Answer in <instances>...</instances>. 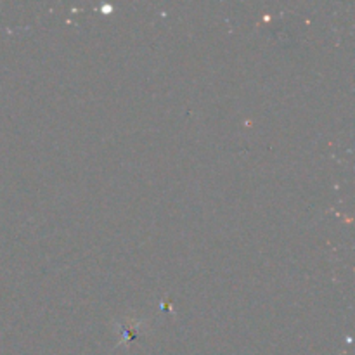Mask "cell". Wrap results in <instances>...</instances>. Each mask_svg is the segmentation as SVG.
Instances as JSON below:
<instances>
[{"label": "cell", "mask_w": 355, "mask_h": 355, "mask_svg": "<svg viewBox=\"0 0 355 355\" xmlns=\"http://www.w3.org/2000/svg\"><path fill=\"white\" fill-rule=\"evenodd\" d=\"M139 324H141V322H139V321L123 322V324L120 326L121 342L127 343V342H130V340H134L135 336H137V333H139Z\"/></svg>", "instance_id": "6da1fadb"}]
</instances>
